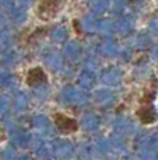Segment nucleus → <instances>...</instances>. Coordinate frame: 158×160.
Returning <instances> with one entry per match:
<instances>
[{
	"label": "nucleus",
	"mask_w": 158,
	"mask_h": 160,
	"mask_svg": "<svg viewBox=\"0 0 158 160\" xmlns=\"http://www.w3.org/2000/svg\"><path fill=\"white\" fill-rule=\"evenodd\" d=\"M46 82H48L46 73L41 68H32V69H30L27 73V78H25V83L30 87H36V86L45 84Z\"/></svg>",
	"instance_id": "3"
},
{
	"label": "nucleus",
	"mask_w": 158,
	"mask_h": 160,
	"mask_svg": "<svg viewBox=\"0 0 158 160\" xmlns=\"http://www.w3.org/2000/svg\"><path fill=\"white\" fill-rule=\"evenodd\" d=\"M136 114L143 124H151V122L156 121V114L151 110L150 104H146V105L143 104V107H140Z\"/></svg>",
	"instance_id": "4"
},
{
	"label": "nucleus",
	"mask_w": 158,
	"mask_h": 160,
	"mask_svg": "<svg viewBox=\"0 0 158 160\" xmlns=\"http://www.w3.org/2000/svg\"><path fill=\"white\" fill-rule=\"evenodd\" d=\"M53 119H55L56 127L59 128V131H60L62 133H73L78 129L77 121L70 118V117L63 115V114H55Z\"/></svg>",
	"instance_id": "2"
},
{
	"label": "nucleus",
	"mask_w": 158,
	"mask_h": 160,
	"mask_svg": "<svg viewBox=\"0 0 158 160\" xmlns=\"http://www.w3.org/2000/svg\"><path fill=\"white\" fill-rule=\"evenodd\" d=\"M62 2L63 0H41L36 8V14L42 20H50L59 13Z\"/></svg>",
	"instance_id": "1"
}]
</instances>
